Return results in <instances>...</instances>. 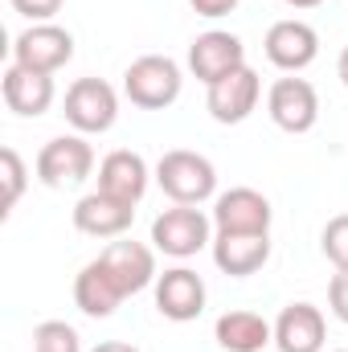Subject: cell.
Listing matches in <instances>:
<instances>
[{"label": "cell", "instance_id": "18", "mask_svg": "<svg viewBox=\"0 0 348 352\" xmlns=\"http://www.w3.org/2000/svg\"><path fill=\"white\" fill-rule=\"evenodd\" d=\"M123 299H127V295L119 291V283L111 278V270L102 266V258H90V263L78 270V278H74V303H78L83 316L107 320V316H115V307H119Z\"/></svg>", "mask_w": 348, "mask_h": 352}, {"label": "cell", "instance_id": "6", "mask_svg": "<svg viewBox=\"0 0 348 352\" xmlns=\"http://www.w3.org/2000/svg\"><path fill=\"white\" fill-rule=\"evenodd\" d=\"M266 115L274 119L279 131L287 135H303L320 123V94L307 78H279L266 90Z\"/></svg>", "mask_w": 348, "mask_h": 352}, {"label": "cell", "instance_id": "2", "mask_svg": "<svg viewBox=\"0 0 348 352\" xmlns=\"http://www.w3.org/2000/svg\"><path fill=\"white\" fill-rule=\"evenodd\" d=\"M180 66L164 54H144L123 70V94L144 111H164L180 98Z\"/></svg>", "mask_w": 348, "mask_h": 352}, {"label": "cell", "instance_id": "21", "mask_svg": "<svg viewBox=\"0 0 348 352\" xmlns=\"http://www.w3.org/2000/svg\"><path fill=\"white\" fill-rule=\"evenodd\" d=\"M33 352H83V340L66 320H45L33 332Z\"/></svg>", "mask_w": 348, "mask_h": 352}, {"label": "cell", "instance_id": "23", "mask_svg": "<svg viewBox=\"0 0 348 352\" xmlns=\"http://www.w3.org/2000/svg\"><path fill=\"white\" fill-rule=\"evenodd\" d=\"M320 246H324L328 263L336 266V270H345V266H348V213L332 217V221L324 226V234H320Z\"/></svg>", "mask_w": 348, "mask_h": 352}, {"label": "cell", "instance_id": "19", "mask_svg": "<svg viewBox=\"0 0 348 352\" xmlns=\"http://www.w3.org/2000/svg\"><path fill=\"white\" fill-rule=\"evenodd\" d=\"M266 258H270V234H217L213 238V263L234 278L262 270Z\"/></svg>", "mask_w": 348, "mask_h": 352}, {"label": "cell", "instance_id": "20", "mask_svg": "<svg viewBox=\"0 0 348 352\" xmlns=\"http://www.w3.org/2000/svg\"><path fill=\"white\" fill-rule=\"evenodd\" d=\"M213 336L226 352H262L274 340V324H266L259 311H226L217 316Z\"/></svg>", "mask_w": 348, "mask_h": 352}, {"label": "cell", "instance_id": "14", "mask_svg": "<svg viewBox=\"0 0 348 352\" xmlns=\"http://www.w3.org/2000/svg\"><path fill=\"white\" fill-rule=\"evenodd\" d=\"M98 258L111 270V278L119 283L123 295H140L144 287H152V283L160 278V274H156V254H152L144 242H131V238L111 242Z\"/></svg>", "mask_w": 348, "mask_h": 352}, {"label": "cell", "instance_id": "13", "mask_svg": "<svg viewBox=\"0 0 348 352\" xmlns=\"http://www.w3.org/2000/svg\"><path fill=\"white\" fill-rule=\"evenodd\" d=\"M135 221V205L94 188L87 192L78 205H74V230L87 234V238H123Z\"/></svg>", "mask_w": 348, "mask_h": 352}, {"label": "cell", "instance_id": "26", "mask_svg": "<svg viewBox=\"0 0 348 352\" xmlns=\"http://www.w3.org/2000/svg\"><path fill=\"white\" fill-rule=\"evenodd\" d=\"M188 4H193L201 16H230L242 0H188Z\"/></svg>", "mask_w": 348, "mask_h": 352}, {"label": "cell", "instance_id": "17", "mask_svg": "<svg viewBox=\"0 0 348 352\" xmlns=\"http://www.w3.org/2000/svg\"><path fill=\"white\" fill-rule=\"evenodd\" d=\"M4 102L8 111L25 115V119H37L54 107V74H37L29 66H8L4 70Z\"/></svg>", "mask_w": 348, "mask_h": 352}, {"label": "cell", "instance_id": "4", "mask_svg": "<svg viewBox=\"0 0 348 352\" xmlns=\"http://www.w3.org/2000/svg\"><path fill=\"white\" fill-rule=\"evenodd\" d=\"M70 58H74V33L62 29V25H54V21L29 25L12 41V62L17 66H29L37 74H58Z\"/></svg>", "mask_w": 348, "mask_h": 352}, {"label": "cell", "instance_id": "12", "mask_svg": "<svg viewBox=\"0 0 348 352\" xmlns=\"http://www.w3.org/2000/svg\"><path fill=\"white\" fill-rule=\"evenodd\" d=\"M156 311L173 324H188L205 311V283L197 270L173 266L156 278Z\"/></svg>", "mask_w": 348, "mask_h": 352}, {"label": "cell", "instance_id": "22", "mask_svg": "<svg viewBox=\"0 0 348 352\" xmlns=\"http://www.w3.org/2000/svg\"><path fill=\"white\" fill-rule=\"evenodd\" d=\"M0 180H4V201H0V213L8 217L25 192V160L17 156V148H4L0 152Z\"/></svg>", "mask_w": 348, "mask_h": 352}, {"label": "cell", "instance_id": "8", "mask_svg": "<svg viewBox=\"0 0 348 352\" xmlns=\"http://www.w3.org/2000/svg\"><path fill=\"white\" fill-rule=\"evenodd\" d=\"M242 66H246V45H242V37H234V33H226V29H209V33H201V37L188 45V70H193V78L205 82V87L230 78V74L242 70Z\"/></svg>", "mask_w": 348, "mask_h": 352}, {"label": "cell", "instance_id": "24", "mask_svg": "<svg viewBox=\"0 0 348 352\" xmlns=\"http://www.w3.org/2000/svg\"><path fill=\"white\" fill-rule=\"evenodd\" d=\"M328 307H332V316H336L340 324H348V266L336 270L332 283H328Z\"/></svg>", "mask_w": 348, "mask_h": 352}, {"label": "cell", "instance_id": "29", "mask_svg": "<svg viewBox=\"0 0 348 352\" xmlns=\"http://www.w3.org/2000/svg\"><path fill=\"white\" fill-rule=\"evenodd\" d=\"M291 8H316V4H324V0H287Z\"/></svg>", "mask_w": 348, "mask_h": 352}, {"label": "cell", "instance_id": "11", "mask_svg": "<svg viewBox=\"0 0 348 352\" xmlns=\"http://www.w3.org/2000/svg\"><path fill=\"white\" fill-rule=\"evenodd\" d=\"M259 98H262V82L250 66H242V70H234L230 78L205 87V107H209V115H213L217 123H230V127H234V123H246V119L254 115Z\"/></svg>", "mask_w": 348, "mask_h": 352}, {"label": "cell", "instance_id": "9", "mask_svg": "<svg viewBox=\"0 0 348 352\" xmlns=\"http://www.w3.org/2000/svg\"><path fill=\"white\" fill-rule=\"evenodd\" d=\"M213 230L217 234H270V201L262 197L259 188H230L213 201Z\"/></svg>", "mask_w": 348, "mask_h": 352}, {"label": "cell", "instance_id": "30", "mask_svg": "<svg viewBox=\"0 0 348 352\" xmlns=\"http://www.w3.org/2000/svg\"><path fill=\"white\" fill-rule=\"evenodd\" d=\"M336 352H345V349H336Z\"/></svg>", "mask_w": 348, "mask_h": 352}, {"label": "cell", "instance_id": "1", "mask_svg": "<svg viewBox=\"0 0 348 352\" xmlns=\"http://www.w3.org/2000/svg\"><path fill=\"white\" fill-rule=\"evenodd\" d=\"M156 184L164 188V197L173 205H201L217 192V168L188 148H173L160 156L156 164Z\"/></svg>", "mask_w": 348, "mask_h": 352}, {"label": "cell", "instance_id": "7", "mask_svg": "<svg viewBox=\"0 0 348 352\" xmlns=\"http://www.w3.org/2000/svg\"><path fill=\"white\" fill-rule=\"evenodd\" d=\"M94 173V148L83 135H58L37 152V180L50 188H74Z\"/></svg>", "mask_w": 348, "mask_h": 352}, {"label": "cell", "instance_id": "3", "mask_svg": "<svg viewBox=\"0 0 348 352\" xmlns=\"http://www.w3.org/2000/svg\"><path fill=\"white\" fill-rule=\"evenodd\" d=\"M152 242L168 258H193L213 242V217L197 205H173L152 221Z\"/></svg>", "mask_w": 348, "mask_h": 352}, {"label": "cell", "instance_id": "15", "mask_svg": "<svg viewBox=\"0 0 348 352\" xmlns=\"http://www.w3.org/2000/svg\"><path fill=\"white\" fill-rule=\"evenodd\" d=\"M148 180H152L148 160L140 152H127V148L102 156V164H98V188L111 192V197H119V201H127V205H140L144 201Z\"/></svg>", "mask_w": 348, "mask_h": 352}, {"label": "cell", "instance_id": "27", "mask_svg": "<svg viewBox=\"0 0 348 352\" xmlns=\"http://www.w3.org/2000/svg\"><path fill=\"white\" fill-rule=\"evenodd\" d=\"M90 352H140L135 344H123V340H102L98 349H90Z\"/></svg>", "mask_w": 348, "mask_h": 352}, {"label": "cell", "instance_id": "25", "mask_svg": "<svg viewBox=\"0 0 348 352\" xmlns=\"http://www.w3.org/2000/svg\"><path fill=\"white\" fill-rule=\"evenodd\" d=\"M8 4H12V12L29 16L33 25H41V21H54V12L62 8V0H8Z\"/></svg>", "mask_w": 348, "mask_h": 352}, {"label": "cell", "instance_id": "10", "mask_svg": "<svg viewBox=\"0 0 348 352\" xmlns=\"http://www.w3.org/2000/svg\"><path fill=\"white\" fill-rule=\"evenodd\" d=\"M266 58L283 74H299L320 58V33L307 21H274L266 29Z\"/></svg>", "mask_w": 348, "mask_h": 352}, {"label": "cell", "instance_id": "5", "mask_svg": "<svg viewBox=\"0 0 348 352\" xmlns=\"http://www.w3.org/2000/svg\"><path fill=\"white\" fill-rule=\"evenodd\" d=\"M119 119V94L102 78H78L66 90V123L83 135H102Z\"/></svg>", "mask_w": 348, "mask_h": 352}, {"label": "cell", "instance_id": "28", "mask_svg": "<svg viewBox=\"0 0 348 352\" xmlns=\"http://www.w3.org/2000/svg\"><path fill=\"white\" fill-rule=\"evenodd\" d=\"M336 74H340V82H345V90H348V45L340 50V62H336Z\"/></svg>", "mask_w": 348, "mask_h": 352}, {"label": "cell", "instance_id": "16", "mask_svg": "<svg viewBox=\"0 0 348 352\" xmlns=\"http://www.w3.org/2000/svg\"><path fill=\"white\" fill-rule=\"evenodd\" d=\"M279 352H320L324 349V316L312 303H287L274 320Z\"/></svg>", "mask_w": 348, "mask_h": 352}]
</instances>
